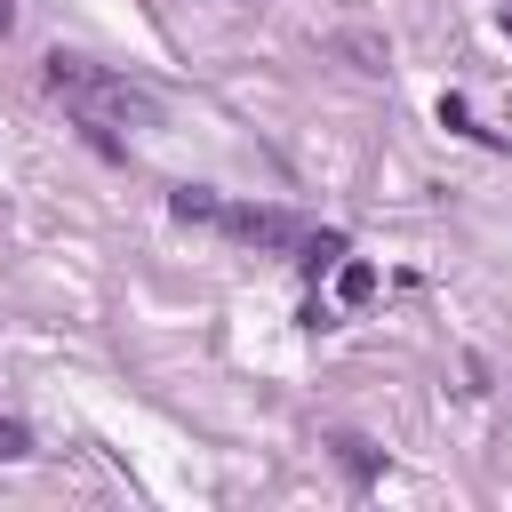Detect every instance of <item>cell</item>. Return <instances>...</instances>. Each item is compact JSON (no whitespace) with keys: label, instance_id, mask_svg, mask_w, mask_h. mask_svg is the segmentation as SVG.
<instances>
[{"label":"cell","instance_id":"cell-2","mask_svg":"<svg viewBox=\"0 0 512 512\" xmlns=\"http://www.w3.org/2000/svg\"><path fill=\"white\" fill-rule=\"evenodd\" d=\"M296 248H304V256H296V264H304V272H312V280H320V272H336V264H344V240H336V232H304V240H296Z\"/></svg>","mask_w":512,"mask_h":512},{"label":"cell","instance_id":"cell-5","mask_svg":"<svg viewBox=\"0 0 512 512\" xmlns=\"http://www.w3.org/2000/svg\"><path fill=\"white\" fill-rule=\"evenodd\" d=\"M8 24H16V8H8V0H0V32H8Z\"/></svg>","mask_w":512,"mask_h":512},{"label":"cell","instance_id":"cell-1","mask_svg":"<svg viewBox=\"0 0 512 512\" xmlns=\"http://www.w3.org/2000/svg\"><path fill=\"white\" fill-rule=\"evenodd\" d=\"M48 88L72 104V120H80L96 144H112V128H152V120H160V96H152L144 80H120V72H104V64H80V56H48Z\"/></svg>","mask_w":512,"mask_h":512},{"label":"cell","instance_id":"cell-7","mask_svg":"<svg viewBox=\"0 0 512 512\" xmlns=\"http://www.w3.org/2000/svg\"><path fill=\"white\" fill-rule=\"evenodd\" d=\"M248 8H256V0H248Z\"/></svg>","mask_w":512,"mask_h":512},{"label":"cell","instance_id":"cell-4","mask_svg":"<svg viewBox=\"0 0 512 512\" xmlns=\"http://www.w3.org/2000/svg\"><path fill=\"white\" fill-rule=\"evenodd\" d=\"M0 456H32V432H24V424H8V416H0Z\"/></svg>","mask_w":512,"mask_h":512},{"label":"cell","instance_id":"cell-6","mask_svg":"<svg viewBox=\"0 0 512 512\" xmlns=\"http://www.w3.org/2000/svg\"><path fill=\"white\" fill-rule=\"evenodd\" d=\"M504 32H512V16H504Z\"/></svg>","mask_w":512,"mask_h":512},{"label":"cell","instance_id":"cell-3","mask_svg":"<svg viewBox=\"0 0 512 512\" xmlns=\"http://www.w3.org/2000/svg\"><path fill=\"white\" fill-rule=\"evenodd\" d=\"M336 296H344V304H368V296H376V264L344 256V264H336Z\"/></svg>","mask_w":512,"mask_h":512}]
</instances>
